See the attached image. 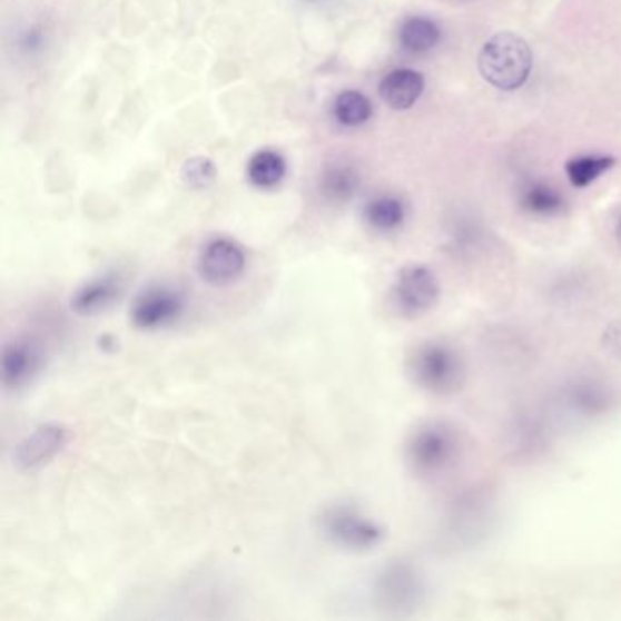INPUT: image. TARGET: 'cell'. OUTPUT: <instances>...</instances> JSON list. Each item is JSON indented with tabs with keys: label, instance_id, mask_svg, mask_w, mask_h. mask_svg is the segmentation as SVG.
<instances>
[{
	"label": "cell",
	"instance_id": "15",
	"mask_svg": "<svg viewBox=\"0 0 621 621\" xmlns=\"http://www.w3.org/2000/svg\"><path fill=\"white\" fill-rule=\"evenodd\" d=\"M405 205L397 197L383 196L371 200L365 208V219L377 231L397 230L405 220Z\"/></svg>",
	"mask_w": 621,
	"mask_h": 621
},
{
	"label": "cell",
	"instance_id": "22",
	"mask_svg": "<svg viewBox=\"0 0 621 621\" xmlns=\"http://www.w3.org/2000/svg\"><path fill=\"white\" fill-rule=\"evenodd\" d=\"M618 237L621 239V217L620 220H618Z\"/></svg>",
	"mask_w": 621,
	"mask_h": 621
},
{
	"label": "cell",
	"instance_id": "21",
	"mask_svg": "<svg viewBox=\"0 0 621 621\" xmlns=\"http://www.w3.org/2000/svg\"><path fill=\"white\" fill-rule=\"evenodd\" d=\"M607 346L617 356L621 357V325H618L617 328H609V332H607Z\"/></svg>",
	"mask_w": 621,
	"mask_h": 621
},
{
	"label": "cell",
	"instance_id": "9",
	"mask_svg": "<svg viewBox=\"0 0 621 621\" xmlns=\"http://www.w3.org/2000/svg\"><path fill=\"white\" fill-rule=\"evenodd\" d=\"M42 361L45 354L37 341L30 337L11 341L2 348V357H0L2 385L10 391L28 385L39 374Z\"/></svg>",
	"mask_w": 621,
	"mask_h": 621
},
{
	"label": "cell",
	"instance_id": "12",
	"mask_svg": "<svg viewBox=\"0 0 621 621\" xmlns=\"http://www.w3.org/2000/svg\"><path fill=\"white\" fill-rule=\"evenodd\" d=\"M377 598L381 605L400 609L416 597V580L406 566H391L377 580Z\"/></svg>",
	"mask_w": 621,
	"mask_h": 621
},
{
	"label": "cell",
	"instance_id": "20",
	"mask_svg": "<svg viewBox=\"0 0 621 621\" xmlns=\"http://www.w3.org/2000/svg\"><path fill=\"white\" fill-rule=\"evenodd\" d=\"M216 165L208 157L197 156L186 160L180 177L185 180L186 186H190L194 190H203L216 180Z\"/></svg>",
	"mask_w": 621,
	"mask_h": 621
},
{
	"label": "cell",
	"instance_id": "1",
	"mask_svg": "<svg viewBox=\"0 0 621 621\" xmlns=\"http://www.w3.org/2000/svg\"><path fill=\"white\" fill-rule=\"evenodd\" d=\"M406 372L414 385L421 391L431 392L436 396H448L460 391L465 381V363L456 348L428 341L421 343L408 354Z\"/></svg>",
	"mask_w": 621,
	"mask_h": 621
},
{
	"label": "cell",
	"instance_id": "16",
	"mask_svg": "<svg viewBox=\"0 0 621 621\" xmlns=\"http://www.w3.org/2000/svg\"><path fill=\"white\" fill-rule=\"evenodd\" d=\"M614 165H617L614 157L583 156L569 160L565 165V171L572 186L585 188V186L594 183L601 174L611 170Z\"/></svg>",
	"mask_w": 621,
	"mask_h": 621
},
{
	"label": "cell",
	"instance_id": "13",
	"mask_svg": "<svg viewBox=\"0 0 621 621\" xmlns=\"http://www.w3.org/2000/svg\"><path fill=\"white\" fill-rule=\"evenodd\" d=\"M441 40L440 26L425 17H411L400 28V45L411 53L431 51Z\"/></svg>",
	"mask_w": 621,
	"mask_h": 621
},
{
	"label": "cell",
	"instance_id": "10",
	"mask_svg": "<svg viewBox=\"0 0 621 621\" xmlns=\"http://www.w3.org/2000/svg\"><path fill=\"white\" fill-rule=\"evenodd\" d=\"M126 288L125 277L117 272H108L102 276L86 280L71 296V310L79 316H96L99 312L110 308Z\"/></svg>",
	"mask_w": 621,
	"mask_h": 621
},
{
	"label": "cell",
	"instance_id": "4",
	"mask_svg": "<svg viewBox=\"0 0 621 621\" xmlns=\"http://www.w3.org/2000/svg\"><path fill=\"white\" fill-rule=\"evenodd\" d=\"M319 529L326 540L351 552L372 551L385 540L381 523L351 503L325 506L321 512Z\"/></svg>",
	"mask_w": 621,
	"mask_h": 621
},
{
	"label": "cell",
	"instance_id": "8",
	"mask_svg": "<svg viewBox=\"0 0 621 621\" xmlns=\"http://www.w3.org/2000/svg\"><path fill=\"white\" fill-rule=\"evenodd\" d=\"M70 441V431L60 423H45L20 441L16 448V463L22 471H39L57 454L65 451Z\"/></svg>",
	"mask_w": 621,
	"mask_h": 621
},
{
	"label": "cell",
	"instance_id": "14",
	"mask_svg": "<svg viewBox=\"0 0 621 621\" xmlns=\"http://www.w3.org/2000/svg\"><path fill=\"white\" fill-rule=\"evenodd\" d=\"M248 179L257 188H272L279 185L286 174V162L277 151L260 150L252 157L246 168Z\"/></svg>",
	"mask_w": 621,
	"mask_h": 621
},
{
	"label": "cell",
	"instance_id": "2",
	"mask_svg": "<svg viewBox=\"0 0 621 621\" xmlns=\"http://www.w3.org/2000/svg\"><path fill=\"white\" fill-rule=\"evenodd\" d=\"M481 76L497 90L514 91L525 85L532 70L531 46L511 31L486 40L480 59Z\"/></svg>",
	"mask_w": 621,
	"mask_h": 621
},
{
	"label": "cell",
	"instance_id": "5",
	"mask_svg": "<svg viewBox=\"0 0 621 621\" xmlns=\"http://www.w3.org/2000/svg\"><path fill=\"white\" fill-rule=\"evenodd\" d=\"M441 283L425 265H406L397 272L392 285V300L405 317H420L437 305Z\"/></svg>",
	"mask_w": 621,
	"mask_h": 621
},
{
	"label": "cell",
	"instance_id": "11",
	"mask_svg": "<svg viewBox=\"0 0 621 621\" xmlns=\"http://www.w3.org/2000/svg\"><path fill=\"white\" fill-rule=\"evenodd\" d=\"M425 90V79L420 71L401 68L394 70L381 80V99L391 106L392 110H408L416 105Z\"/></svg>",
	"mask_w": 621,
	"mask_h": 621
},
{
	"label": "cell",
	"instance_id": "7",
	"mask_svg": "<svg viewBox=\"0 0 621 621\" xmlns=\"http://www.w3.org/2000/svg\"><path fill=\"white\" fill-rule=\"evenodd\" d=\"M246 254L243 246L228 237L208 240L199 256L200 279L211 286L230 285L243 276Z\"/></svg>",
	"mask_w": 621,
	"mask_h": 621
},
{
	"label": "cell",
	"instance_id": "18",
	"mask_svg": "<svg viewBox=\"0 0 621 621\" xmlns=\"http://www.w3.org/2000/svg\"><path fill=\"white\" fill-rule=\"evenodd\" d=\"M521 205L532 216H556L563 210V197L552 186L536 183L523 194Z\"/></svg>",
	"mask_w": 621,
	"mask_h": 621
},
{
	"label": "cell",
	"instance_id": "19",
	"mask_svg": "<svg viewBox=\"0 0 621 621\" xmlns=\"http://www.w3.org/2000/svg\"><path fill=\"white\" fill-rule=\"evenodd\" d=\"M357 177L354 171L348 168H334V170L326 171L321 183V191L326 199L334 200V203H343V200L351 199L356 191Z\"/></svg>",
	"mask_w": 621,
	"mask_h": 621
},
{
	"label": "cell",
	"instance_id": "17",
	"mask_svg": "<svg viewBox=\"0 0 621 621\" xmlns=\"http://www.w3.org/2000/svg\"><path fill=\"white\" fill-rule=\"evenodd\" d=\"M372 116V102L361 91L346 90L337 96L334 102V117L341 125L359 126L365 125Z\"/></svg>",
	"mask_w": 621,
	"mask_h": 621
},
{
	"label": "cell",
	"instance_id": "3",
	"mask_svg": "<svg viewBox=\"0 0 621 621\" xmlns=\"http://www.w3.org/2000/svg\"><path fill=\"white\" fill-rule=\"evenodd\" d=\"M460 451L457 432L446 423L431 421L406 440L405 460L417 476H437L456 463Z\"/></svg>",
	"mask_w": 621,
	"mask_h": 621
},
{
	"label": "cell",
	"instance_id": "6",
	"mask_svg": "<svg viewBox=\"0 0 621 621\" xmlns=\"http://www.w3.org/2000/svg\"><path fill=\"white\" fill-rule=\"evenodd\" d=\"M185 312V297L170 286H151L131 305V323L140 331H159L176 323Z\"/></svg>",
	"mask_w": 621,
	"mask_h": 621
}]
</instances>
